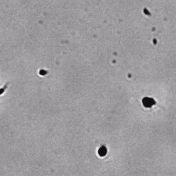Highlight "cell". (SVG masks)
Here are the masks:
<instances>
[{
	"label": "cell",
	"mask_w": 176,
	"mask_h": 176,
	"mask_svg": "<svg viewBox=\"0 0 176 176\" xmlns=\"http://www.w3.org/2000/svg\"><path fill=\"white\" fill-rule=\"evenodd\" d=\"M142 103L145 107L151 108L152 107L154 104H155V101L152 98L150 97H144L142 100Z\"/></svg>",
	"instance_id": "obj_1"
},
{
	"label": "cell",
	"mask_w": 176,
	"mask_h": 176,
	"mask_svg": "<svg viewBox=\"0 0 176 176\" xmlns=\"http://www.w3.org/2000/svg\"><path fill=\"white\" fill-rule=\"evenodd\" d=\"M99 156H105L107 153V149L104 146H101L100 147V149H99Z\"/></svg>",
	"instance_id": "obj_2"
}]
</instances>
